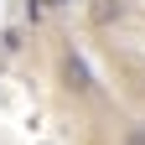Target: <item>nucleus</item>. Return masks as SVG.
<instances>
[{
  "label": "nucleus",
  "mask_w": 145,
  "mask_h": 145,
  "mask_svg": "<svg viewBox=\"0 0 145 145\" xmlns=\"http://www.w3.org/2000/svg\"><path fill=\"white\" fill-rule=\"evenodd\" d=\"M88 21L93 26H119L124 21V0H88Z\"/></svg>",
  "instance_id": "f257e3e1"
},
{
  "label": "nucleus",
  "mask_w": 145,
  "mask_h": 145,
  "mask_svg": "<svg viewBox=\"0 0 145 145\" xmlns=\"http://www.w3.org/2000/svg\"><path fill=\"white\" fill-rule=\"evenodd\" d=\"M62 83L72 88V93H88V88H93V83H88V67L78 57H62Z\"/></svg>",
  "instance_id": "f03ea898"
},
{
  "label": "nucleus",
  "mask_w": 145,
  "mask_h": 145,
  "mask_svg": "<svg viewBox=\"0 0 145 145\" xmlns=\"http://www.w3.org/2000/svg\"><path fill=\"white\" fill-rule=\"evenodd\" d=\"M42 16H47V5H42V0H26V21L36 26V21H42Z\"/></svg>",
  "instance_id": "7ed1b4c3"
},
{
  "label": "nucleus",
  "mask_w": 145,
  "mask_h": 145,
  "mask_svg": "<svg viewBox=\"0 0 145 145\" xmlns=\"http://www.w3.org/2000/svg\"><path fill=\"white\" fill-rule=\"evenodd\" d=\"M130 145H145V130H140V124H135V130H130Z\"/></svg>",
  "instance_id": "20e7f679"
},
{
  "label": "nucleus",
  "mask_w": 145,
  "mask_h": 145,
  "mask_svg": "<svg viewBox=\"0 0 145 145\" xmlns=\"http://www.w3.org/2000/svg\"><path fill=\"white\" fill-rule=\"evenodd\" d=\"M42 5H47V10H62V5H72V0H42Z\"/></svg>",
  "instance_id": "39448f33"
}]
</instances>
